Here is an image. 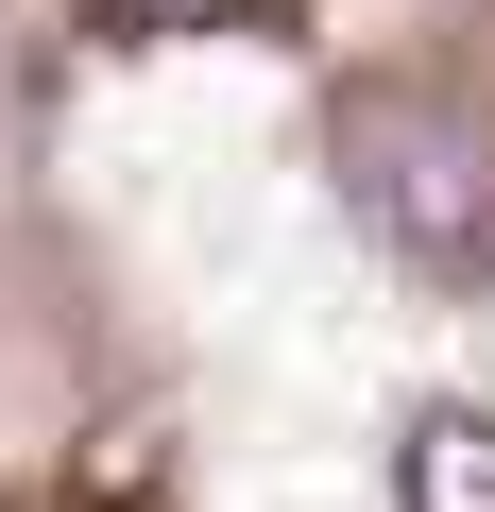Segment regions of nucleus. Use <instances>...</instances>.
Listing matches in <instances>:
<instances>
[{
  "label": "nucleus",
  "mask_w": 495,
  "mask_h": 512,
  "mask_svg": "<svg viewBox=\"0 0 495 512\" xmlns=\"http://www.w3.org/2000/svg\"><path fill=\"white\" fill-rule=\"evenodd\" d=\"M342 171H359V205L427 256V274H478L495 256V120L376 86V103H342Z\"/></svg>",
  "instance_id": "1"
},
{
  "label": "nucleus",
  "mask_w": 495,
  "mask_h": 512,
  "mask_svg": "<svg viewBox=\"0 0 495 512\" xmlns=\"http://www.w3.org/2000/svg\"><path fill=\"white\" fill-rule=\"evenodd\" d=\"M393 478H410V512H495V410H427Z\"/></svg>",
  "instance_id": "2"
},
{
  "label": "nucleus",
  "mask_w": 495,
  "mask_h": 512,
  "mask_svg": "<svg viewBox=\"0 0 495 512\" xmlns=\"http://www.w3.org/2000/svg\"><path fill=\"white\" fill-rule=\"evenodd\" d=\"M205 18H239V0H103V35H205Z\"/></svg>",
  "instance_id": "3"
}]
</instances>
